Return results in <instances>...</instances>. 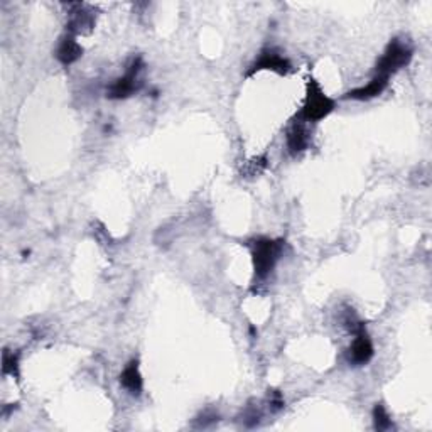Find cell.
I'll return each mask as SVG.
<instances>
[{
  "label": "cell",
  "instance_id": "12",
  "mask_svg": "<svg viewBox=\"0 0 432 432\" xmlns=\"http://www.w3.org/2000/svg\"><path fill=\"white\" fill-rule=\"evenodd\" d=\"M2 374L10 376H19V355L14 351L6 350L2 356Z\"/></svg>",
  "mask_w": 432,
  "mask_h": 432
},
{
  "label": "cell",
  "instance_id": "16",
  "mask_svg": "<svg viewBox=\"0 0 432 432\" xmlns=\"http://www.w3.org/2000/svg\"><path fill=\"white\" fill-rule=\"evenodd\" d=\"M216 421H218V415H216V414H211V415H209L208 412H205V414L200 417L201 427L209 426V424H211V422H216Z\"/></svg>",
  "mask_w": 432,
  "mask_h": 432
},
{
  "label": "cell",
  "instance_id": "4",
  "mask_svg": "<svg viewBox=\"0 0 432 432\" xmlns=\"http://www.w3.org/2000/svg\"><path fill=\"white\" fill-rule=\"evenodd\" d=\"M142 68H144L142 58H134L130 61L124 77H120L110 85L109 91H106V97L112 98V100H124V98L132 97L141 88V78H138V74H141Z\"/></svg>",
  "mask_w": 432,
  "mask_h": 432
},
{
  "label": "cell",
  "instance_id": "13",
  "mask_svg": "<svg viewBox=\"0 0 432 432\" xmlns=\"http://www.w3.org/2000/svg\"><path fill=\"white\" fill-rule=\"evenodd\" d=\"M374 422H375V429L378 431H387L392 429V419L388 415V412L382 403H376L374 409Z\"/></svg>",
  "mask_w": 432,
  "mask_h": 432
},
{
  "label": "cell",
  "instance_id": "11",
  "mask_svg": "<svg viewBox=\"0 0 432 432\" xmlns=\"http://www.w3.org/2000/svg\"><path fill=\"white\" fill-rule=\"evenodd\" d=\"M74 9L77 10L71 14V19L68 24V27H70L68 33L77 35V34L85 33V31L91 29V26H93V22H95V17L90 10H86L85 7L81 6V3H74Z\"/></svg>",
  "mask_w": 432,
  "mask_h": 432
},
{
  "label": "cell",
  "instance_id": "2",
  "mask_svg": "<svg viewBox=\"0 0 432 432\" xmlns=\"http://www.w3.org/2000/svg\"><path fill=\"white\" fill-rule=\"evenodd\" d=\"M284 243L280 240L257 239L252 243V259L253 271L259 280H264L275 267L277 260L280 259Z\"/></svg>",
  "mask_w": 432,
  "mask_h": 432
},
{
  "label": "cell",
  "instance_id": "8",
  "mask_svg": "<svg viewBox=\"0 0 432 432\" xmlns=\"http://www.w3.org/2000/svg\"><path fill=\"white\" fill-rule=\"evenodd\" d=\"M285 142H287V149L292 156H297V154L304 152L309 145V132L306 129V124L301 120L294 122L291 129L287 130Z\"/></svg>",
  "mask_w": 432,
  "mask_h": 432
},
{
  "label": "cell",
  "instance_id": "10",
  "mask_svg": "<svg viewBox=\"0 0 432 432\" xmlns=\"http://www.w3.org/2000/svg\"><path fill=\"white\" fill-rule=\"evenodd\" d=\"M120 383L130 395H134V397H138V395L142 394V390H144V380H142L141 370H138L137 360H132V362L124 368V371H122L120 375Z\"/></svg>",
  "mask_w": 432,
  "mask_h": 432
},
{
  "label": "cell",
  "instance_id": "7",
  "mask_svg": "<svg viewBox=\"0 0 432 432\" xmlns=\"http://www.w3.org/2000/svg\"><path fill=\"white\" fill-rule=\"evenodd\" d=\"M81 54L83 47L80 46V42L77 41V35L68 33L59 39V45L56 47V58L61 65L65 66L73 65V63H77L78 59L81 58Z\"/></svg>",
  "mask_w": 432,
  "mask_h": 432
},
{
  "label": "cell",
  "instance_id": "3",
  "mask_svg": "<svg viewBox=\"0 0 432 432\" xmlns=\"http://www.w3.org/2000/svg\"><path fill=\"white\" fill-rule=\"evenodd\" d=\"M412 59V47L407 42L400 41V39H394L390 45L387 46L385 53L382 54V58L378 59L375 68V77L380 78H388L394 73H397L400 68L409 65Z\"/></svg>",
  "mask_w": 432,
  "mask_h": 432
},
{
  "label": "cell",
  "instance_id": "5",
  "mask_svg": "<svg viewBox=\"0 0 432 432\" xmlns=\"http://www.w3.org/2000/svg\"><path fill=\"white\" fill-rule=\"evenodd\" d=\"M264 70L275 71V73H279V74H287L289 71H291V63H289V59L282 56L279 51L273 49V47H269V49L262 51L260 56L255 59V63L252 65L248 74H253V73H257V71H264Z\"/></svg>",
  "mask_w": 432,
  "mask_h": 432
},
{
  "label": "cell",
  "instance_id": "14",
  "mask_svg": "<svg viewBox=\"0 0 432 432\" xmlns=\"http://www.w3.org/2000/svg\"><path fill=\"white\" fill-rule=\"evenodd\" d=\"M260 417H262L260 410L257 409V407L250 406V407H247V409H245V412H243V424L247 427H253V426H257V424H259Z\"/></svg>",
  "mask_w": 432,
  "mask_h": 432
},
{
  "label": "cell",
  "instance_id": "1",
  "mask_svg": "<svg viewBox=\"0 0 432 432\" xmlns=\"http://www.w3.org/2000/svg\"><path fill=\"white\" fill-rule=\"evenodd\" d=\"M333 110H335V100H331L321 88L319 83L311 78L307 83L306 100L297 115V120L304 122V124H314V122L326 118Z\"/></svg>",
  "mask_w": 432,
  "mask_h": 432
},
{
  "label": "cell",
  "instance_id": "9",
  "mask_svg": "<svg viewBox=\"0 0 432 432\" xmlns=\"http://www.w3.org/2000/svg\"><path fill=\"white\" fill-rule=\"evenodd\" d=\"M388 85V80H385V78H380V77H374L370 80V83L365 86H360V88H355L351 91H348L346 95H344V98L346 100H371V98L375 97H380V95L383 93Z\"/></svg>",
  "mask_w": 432,
  "mask_h": 432
},
{
  "label": "cell",
  "instance_id": "6",
  "mask_svg": "<svg viewBox=\"0 0 432 432\" xmlns=\"http://www.w3.org/2000/svg\"><path fill=\"white\" fill-rule=\"evenodd\" d=\"M353 335H355V339H353L350 348V363L356 365V367L367 365L374 358V343H371L370 336L367 335L365 326L360 328L356 333H353Z\"/></svg>",
  "mask_w": 432,
  "mask_h": 432
},
{
  "label": "cell",
  "instance_id": "15",
  "mask_svg": "<svg viewBox=\"0 0 432 432\" xmlns=\"http://www.w3.org/2000/svg\"><path fill=\"white\" fill-rule=\"evenodd\" d=\"M269 403H271V409H272L273 412L284 409V399H282V395L279 394V392H272L271 400H269Z\"/></svg>",
  "mask_w": 432,
  "mask_h": 432
}]
</instances>
